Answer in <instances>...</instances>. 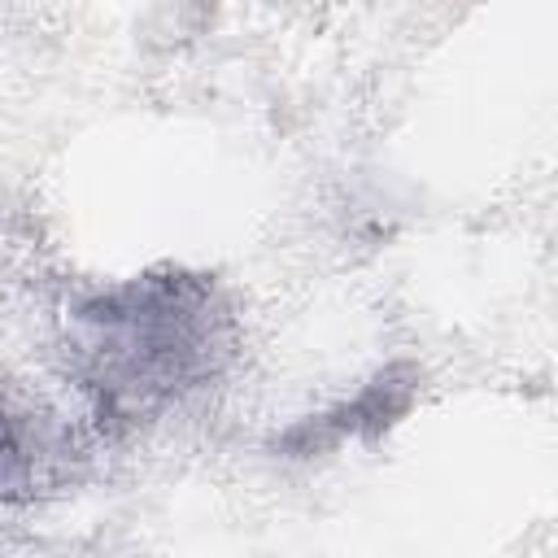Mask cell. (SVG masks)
I'll use <instances>...</instances> for the list:
<instances>
[{
  "mask_svg": "<svg viewBox=\"0 0 558 558\" xmlns=\"http://www.w3.org/2000/svg\"><path fill=\"white\" fill-rule=\"evenodd\" d=\"M83 436L35 405L0 397V506H35L70 493L87 475Z\"/></svg>",
  "mask_w": 558,
  "mask_h": 558,
  "instance_id": "obj_2",
  "label": "cell"
},
{
  "mask_svg": "<svg viewBox=\"0 0 558 558\" xmlns=\"http://www.w3.org/2000/svg\"><path fill=\"white\" fill-rule=\"evenodd\" d=\"M240 314L209 270L148 266L65 305V357L100 436L122 440L227 375Z\"/></svg>",
  "mask_w": 558,
  "mask_h": 558,
  "instance_id": "obj_1",
  "label": "cell"
},
{
  "mask_svg": "<svg viewBox=\"0 0 558 558\" xmlns=\"http://www.w3.org/2000/svg\"><path fill=\"white\" fill-rule=\"evenodd\" d=\"M423 392V371L418 362L410 357H397L388 366H379L353 397L318 410V414H305L296 423H288L283 432H275L270 440V453L279 458H323L349 440H362V445H375L384 440L418 401Z\"/></svg>",
  "mask_w": 558,
  "mask_h": 558,
  "instance_id": "obj_3",
  "label": "cell"
}]
</instances>
